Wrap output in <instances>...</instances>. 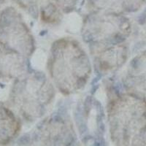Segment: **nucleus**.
<instances>
[{
  "label": "nucleus",
  "instance_id": "obj_5",
  "mask_svg": "<svg viewBox=\"0 0 146 146\" xmlns=\"http://www.w3.org/2000/svg\"><path fill=\"white\" fill-rule=\"evenodd\" d=\"M77 135L67 113L57 111L36 125L31 135L18 140L21 145H72L76 143Z\"/></svg>",
  "mask_w": 146,
  "mask_h": 146
},
{
  "label": "nucleus",
  "instance_id": "obj_11",
  "mask_svg": "<svg viewBox=\"0 0 146 146\" xmlns=\"http://www.w3.org/2000/svg\"><path fill=\"white\" fill-rule=\"evenodd\" d=\"M146 4V0H90L94 11L121 14L135 13Z\"/></svg>",
  "mask_w": 146,
  "mask_h": 146
},
{
  "label": "nucleus",
  "instance_id": "obj_6",
  "mask_svg": "<svg viewBox=\"0 0 146 146\" xmlns=\"http://www.w3.org/2000/svg\"><path fill=\"white\" fill-rule=\"evenodd\" d=\"M75 121L83 143L95 145L105 143V113L102 104L96 98L88 96L79 103Z\"/></svg>",
  "mask_w": 146,
  "mask_h": 146
},
{
  "label": "nucleus",
  "instance_id": "obj_12",
  "mask_svg": "<svg viewBox=\"0 0 146 146\" xmlns=\"http://www.w3.org/2000/svg\"><path fill=\"white\" fill-rule=\"evenodd\" d=\"M126 79L130 88L146 93V50L130 62Z\"/></svg>",
  "mask_w": 146,
  "mask_h": 146
},
{
  "label": "nucleus",
  "instance_id": "obj_10",
  "mask_svg": "<svg viewBox=\"0 0 146 146\" xmlns=\"http://www.w3.org/2000/svg\"><path fill=\"white\" fill-rule=\"evenodd\" d=\"M27 69L24 56L11 49L0 48V76L18 78L24 75Z\"/></svg>",
  "mask_w": 146,
  "mask_h": 146
},
{
  "label": "nucleus",
  "instance_id": "obj_8",
  "mask_svg": "<svg viewBox=\"0 0 146 146\" xmlns=\"http://www.w3.org/2000/svg\"><path fill=\"white\" fill-rule=\"evenodd\" d=\"M94 65L101 75L113 73L122 67L129 58V49L126 42L91 50Z\"/></svg>",
  "mask_w": 146,
  "mask_h": 146
},
{
  "label": "nucleus",
  "instance_id": "obj_1",
  "mask_svg": "<svg viewBox=\"0 0 146 146\" xmlns=\"http://www.w3.org/2000/svg\"><path fill=\"white\" fill-rule=\"evenodd\" d=\"M48 69L55 86L64 95L83 89L92 72L86 52L78 41L69 38L59 39L52 44Z\"/></svg>",
  "mask_w": 146,
  "mask_h": 146
},
{
  "label": "nucleus",
  "instance_id": "obj_16",
  "mask_svg": "<svg viewBox=\"0 0 146 146\" xmlns=\"http://www.w3.org/2000/svg\"><path fill=\"white\" fill-rule=\"evenodd\" d=\"M5 1V0H0V5H2V3H3V2Z\"/></svg>",
  "mask_w": 146,
  "mask_h": 146
},
{
  "label": "nucleus",
  "instance_id": "obj_14",
  "mask_svg": "<svg viewBox=\"0 0 146 146\" xmlns=\"http://www.w3.org/2000/svg\"><path fill=\"white\" fill-rule=\"evenodd\" d=\"M133 145H146V123L142 126L131 142Z\"/></svg>",
  "mask_w": 146,
  "mask_h": 146
},
{
  "label": "nucleus",
  "instance_id": "obj_4",
  "mask_svg": "<svg viewBox=\"0 0 146 146\" xmlns=\"http://www.w3.org/2000/svg\"><path fill=\"white\" fill-rule=\"evenodd\" d=\"M131 32V23L124 15L100 11L85 18L81 31L91 50L125 42Z\"/></svg>",
  "mask_w": 146,
  "mask_h": 146
},
{
  "label": "nucleus",
  "instance_id": "obj_2",
  "mask_svg": "<svg viewBox=\"0 0 146 146\" xmlns=\"http://www.w3.org/2000/svg\"><path fill=\"white\" fill-rule=\"evenodd\" d=\"M108 121L112 142L117 145H130L146 123V98L135 91L113 96L108 103Z\"/></svg>",
  "mask_w": 146,
  "mask_h": 146
},
{
  "label": "nucleus",
  "instance_id": "obj_15",
  "mask_svg": "<svg viewBox=\"0 0 146 146\" xmlns=\"http://www.w3.org/2000/svg\"><path fill=\"white\" fill-rule=\"evenodd\" d=\"M59 8L64 12L72 11L75 8L79 0H55Z\"/></svg>",
  "mask_w": 146,
  "mask_h": 146
},
{
  "label": "nucleus",
  "instance_id": "obj_7",
  "mask_svg": "<svg viewBox=\"0 0 146 146\" xmlns=\"http://www.w3.org/2000/svg\"><path fill=\"white\" fill-rule=\"evenodd\" d=\"M0 42L24 56L35 51L33 36L14 8H7L0 15Z\"/></svg>",
  "mask_w": 146,
  "mask_h": 146
},
{
  "label": "nucleus",
  "instance_id": "obj_9",
  "mask_svg": "<svg viewBox=\"0 0 146 146\" xmlns=\"http://www.w3.org/2000/svg\"><path fill=\"white\" fill-rule=\"evenodd\" d=\"M35 18L47 23H56L62 19L59 7L50 0H15Z\"/></svg>",
  "mask_w": 146,
  "mask_h": 146
},
{
  "label": "nucleus",
  "instance_id": "obj_13",
  "mask_svg": "<svg viewBox=\"0 0 146 146\" xmlns=\"http://www.w3.org/2000/svg\"><path fill=\"white\" fill-rule=\"evenodd\" d=\"M20 128L19 122L13 113L0 108V144L9 143L16 135Z\"/></svg>",
  "mask_w": 146,
  "mask_h": 146
},
{
  "label": "nucleus",
  "instance_id": "obj_3",
  "mask_svg": "<svg viewBox=\"0 0 146 146\" xmlns=\"http://www.w3.org/2000/svg\"><path fill=\"white\" fill-rule=\"evenodd\" d=\"M11 97L23 118L35 121L47 113L54 100L55 88L45 74L30 72L15 83Z\"/></svg>",
  "mask_w": 146,
  "mask_h": 146
}]
</instances>
